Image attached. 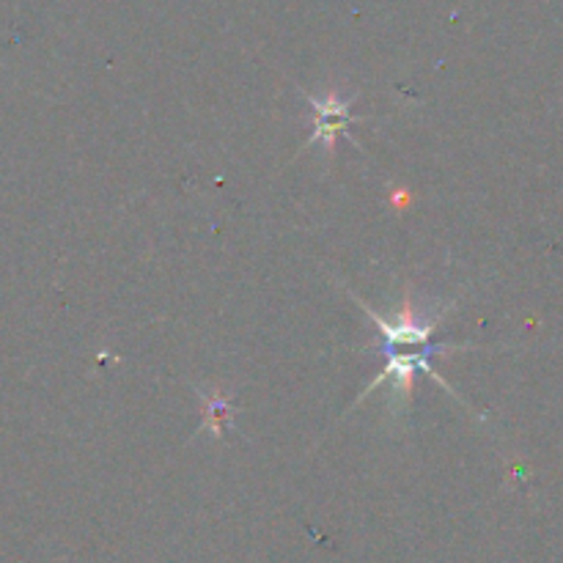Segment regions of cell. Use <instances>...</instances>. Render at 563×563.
Here are the masks:
<instances>
[{"instance_id": "3", "label": "cell", "mask_w": 563, "mask_h": 563, "mask_svg": "<svg viewBox=\"0 0 563 563\" xmlns=\"http://www.w3.org/2000/svg\"><path fill=\"white\" fill-rule=\"evenodd\" d=\"M209 401V410H207V423L209 426H212V432L218 434L220 437V421H223V412H225V399H220V396H212V399H207Z\"/></svg>"}, {"instance_id": "2", "label": "cell", "mask_w": 563, "mask_h": 563, "mask_svg": "<svg viewBox=\"0 0 563 563\" xmlns=\"http://www.w3.org/2000/svg\"><path fill=\"white\" fill-rule=\"evenodd\" d=\"M310 105L316 107V125L314 136H310L308 143L325 141L327 149L336 146V136L344 132L350 127V102L341 99V96L330 94L327 99H316V96H308Z\"/></svg>"}, {"instance_id": "1", "label": "cell", "mask_w": 563, "mask_h": 563, "mask_svg": "<svg viewBox=\"0 0 563 563\" xmlns=\"http://www.w3.org/2000/svg\"><path fill=\"white\" fill-rule=\"evenodd\" d=\"M361 308L366 310V314L377 321L379 330H383L385 352L399 350V347H426L429 336H432V330L437 327V321H439V314L415 316L410 297L404 300V308H401V314L396 316L394 321H388V319H383L379 314H374L366 303H361Z\"/></svg>"}]
</instances>
